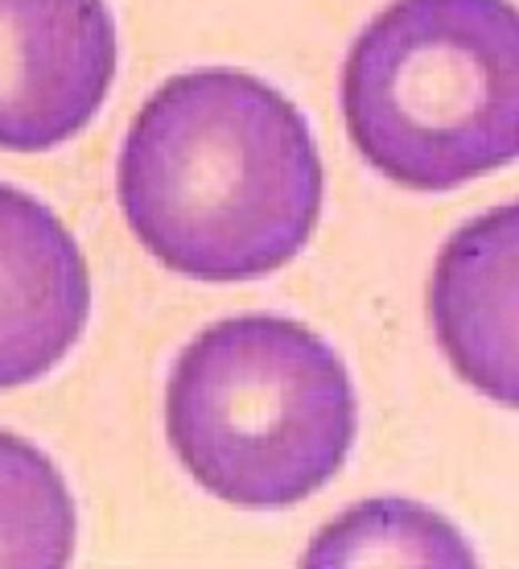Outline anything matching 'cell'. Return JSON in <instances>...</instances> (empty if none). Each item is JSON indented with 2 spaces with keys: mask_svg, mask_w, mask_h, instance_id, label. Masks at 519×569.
Listing matches in <instances>:
<instances>
[{
  "mask_svg": "<svg viewBox=\"0 0 519 569\" xmlns=\"http://www.w3.org/2000/svg\"><path fill=\"white\" fill-rule=\"evenodd\" d=\"M322 190V157L301 108L236 67L157 87L116 166L132 236L194 281H256L285 269L313 240Z\"/></svg>",
  "mask_w": 519,
  "mask_h": 569,
  "instance_id": "cell-1",
  "label": "cell"
},
{
  "mask_svg": "<svg viewBox=\"0 0 519 569\" xmlns=\"http://www.w3.org/2000/svg\"><path fill=\"white\" fill-rule=\"evenodd\" d=\"M166 433L202 491L231 508L281 512L347 467L359 397L318 330L243 313L186 342L166 385Z\"/></svg>",
  "mask_w": 519,
  "mask_h": 569,
  "instance_id": "cell-2",
  "label": "cell"
},
{
  "mask_svg": "<svg viewBox=\"0 0 519 569\" xmlns=\"http://www.w3.org/2000/svg\"><path fill=\"white\" fill-rule=\"evenodd\" d=\"M342 120L371 170L458 190L519 153V13L511 0H392L342 67Z\"/></svg>",
  "mask_w": 519,
  "mask_h": 569,
  "instance_id": "cell-3",
  "label": "cell"
},
{
  "mask_svg": "<svg viewBox=\"0 0 519 569\" xmlns=\"http://www.w3.org/2000/svg\"><path fill=\"white\" fill-rule=\"evenodd\" d=\"M116 71L108 0H0V149L46 153L74 141Z\"/></svg>",
  "mask_w": 519,
  "mask_h": 569,
  "instance_id": "cell-4",
  "label": "cell"
},
{
  "mask_svg": "<svg viewBox=\"0 0 519 569\" xmlns=\"http://www.w3.org/2000/svg\"><path fill=\"white\" fill-rule=\"evenodd\" d=\"M91 313L83 248L46 202L0 182V392L42 380Z\"/></svg>",
  "mask_w": 519,
  "mask_h": 569,
  "instance_id": "cell-5",
  "label": "cell"
},
{
  "mask_svg": "<svg viewBox=\"0 0 519 569\" xmlns=\"http://www.w3.org/2000/svg\"><path fill=\"white\" fill-rule=\"evenodd\" d=\"M516 252L519 207L511 202L453 231L429 284V318L449 368L507 409L519 405Z\"/></svg>",
  "mask_w": 519,
  "mask_h": 569,
  "instance_id": "cell-6",
  "label": "cell"
},
{
  "mask_svg": "<svg viewBox=\"0 0 519 569\" xmlns=\"http://www.w3.org/2000/svg\"><path fill=\"white\" fill-rule=\"evenodd\" d=\"M478 557L446 516L412 499H367L313 537L306 566H462Z\"/></svg>",
  "mask_w": 519,
  "mask_h": 569,
  "instance_id": "cell-7",
  "label": "cell"
},
{
  "mask_svg": "<svg viewBox=\"0 0 519 569\" xmlns=\"http://www.w3.org/2000/svg\"><path fill=\"white\" fill-rule=\"evenodd\" d=\"M79 508L54 458L0 429V566H71Z\"/></svg>",
  "mask_w": 519,
  "mask_h": 569,
  "instance_id": "cell-8",
  "label": "cell"
}]
</instances>
